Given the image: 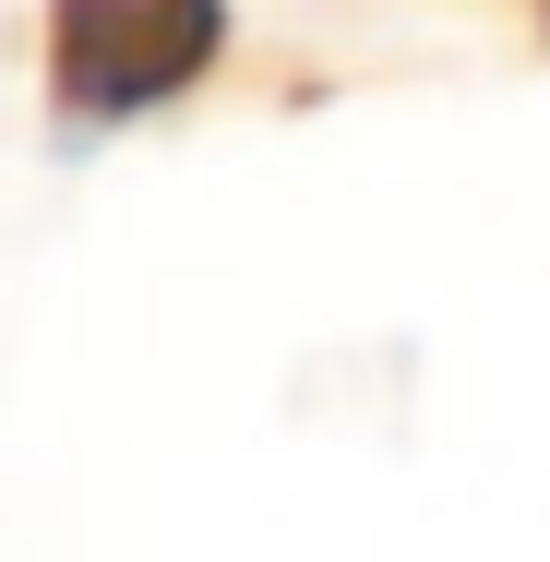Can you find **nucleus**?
<instances>
[{
  "instance_id": "1",
  "label": "nucleus",
  "mask_w": 550,
  "mask_h": 562,
  "mask_svg": "<svg viewBox=\"0 0 550 562\" xmlns=\"http://www.w3.org/2000/svg\"><path fill=\"white\" fill-rule=\"evenodd\" d=\"M227 48V0H48V97L72 120H144Z\"/></svg>"
}]
</instances>
